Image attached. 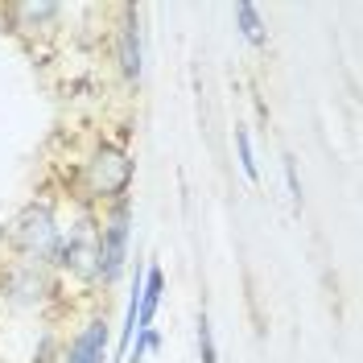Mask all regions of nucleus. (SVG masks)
<instances>
[{
    "instance_id": "f257e3e1",
    "label": "nucleus",
    "mask_w": 363,
    "mask_h": 363,
    "mask_svg": "<svg viewBox=\"0 0 363 363\" xmlns=\"http://www.w3.org/2000/svg\"><path fill=\"white\" fill-rule=\"evenodd\" d=\"M58 240H62V227L50 203H25L0 227V244L17 256V264H29V269H45L58 252Z\"/></svg>"
},
{
    "instance_id": "f03ea898",
    "label": "nucleus",
    "mask_w": 363,
    "mask_h": 363,
    "mask_svg": "<svg viewBox=\"0 0 363 363\" xmlns=\"http://www.w3.org/2000/svg\"><path fill=\"white\" fill-rule=\"evenodd\" d=\"M133 178H136V161L116 140H99L87 153V161H83V190L108 206L120 203V199H128Z\"/></svg>"
},
{
    "instance_id": "7ed1b4c3",
    "label": "nucleus",
    "mask_w": 363,
    "mask_h": 363,
    "mask_svg": "<svg viewBox=\"0 0 363 363\" xmlns=\"http://www.w3.org/2000/svg\"><path fill=\"white\" fill-rule=\"evenodd\" d=\"M128 240H133V206H128V199H120L99 219V269H95L99 285L120 281V272L128 264Z\"/></svg>"
},
{
    "instance_id": "20e7f679",
    "label": "nucleus",
    "mask_w": 363,
    "mask_h": 363,
    "mask_svg": "<svg viewBox=\"0 0 363 363\" xmlns=\"http://www.w3.org/2000/svg\"><path fill=\"white\" fill-rule=\"evenodd\" d=\"M50 264L62 269V272H70V277L95 281V269H99V223H95L91 215H83L70 231H62L58 252H54Z\"/></svg>"
},
{
    "instance_id": "39448f33",
    "label": "nucleus",
    "mask_w": 363,
    "mask_h": 363,
    "mask_svg": "<svg viewBox=\"0 0 363 363\" xmlns=\"http://www.w3.org/2000/svg\"><path fill=\"white\" fill-rule=\"evenodd\" d=\"M116 62H120V74L136 83L145 74V33H140V9L136 4H124L120 9V33H116Z\"/></svg>"
},
{
    "instance_id": "423d86ee",
    "label": "nucleus",
    "mask_w": 363,
    "mask_h": 363,
    "mask_svg": "<svg viewBox=\"0 0 363 363\" xmlns=\"http://www.w3.org/2000/svg\"><path fill=\"white\" fill-rule=\"evenodd\" d=\"M108 339H112L108 318H104V314L87 318V326L70 339L62 363H108Z\"/></svg>"
},
{
    "instance_id": "0eeeda50",
    "label": "nucleus",
    "mask_w": 363,
    "mask_h": 363,
    "mask_svg": "<svg viewBox=\"0 0 363 363\" xmlns=\"http://www.w3.org/2000/svg\"><path fill=\"white\" fill-rule=\"evenodd\" d=\"M0 289L9 301H17V306H29V301H42V269H29V264H9V277L0 281Z\"/></svg>"
},
{
    "instance_id": "6e6552de",
    "label": "nucleus",
    "mask_w": 363,
    "mask_h": 363,
    "mask_svg": "<svg viewBox=\"0 0 363 363\" xmlns=\"http://www.w3.org/2000/svg\"><path fill=\"white\" fill-rule=\"evenodd\" d=\"M161 294H165V272L161 264H145V281H140V310H136V330H149L157 318Z\"/></svg>"
},
{
    "instance_id": "1a4fd4ad",
    "label": "nucleus",
    "mask_w": 363,
    "mask_h": 363,
    "mask_svg": "<svg viewBox=\"0 0 363 363\" xmlns=\"http://www.w3.org/2000/svg\"><path fill=\"white\" fill-rule=\"evenodd\" d=\"M62 13H67V9H62V4H50V0H42V4H38V0L9 4V17L17 21V29H21V33H38L42 25H54Z\"/></svg>"
},
{
    "instance_id": "9d476101",
    "label": "nucleus",
    "mask_w": 363,
    "mask_h": 363,
    "mask_svg": "<svg viewBox=\"0 0 363 363\" xmlns=\"http://www.w3.org/2000/svg\"><path fill=\"white\" fill-rule=\"evenodd\" d=\"M235 25H240V33H244L252 45H264V42H269V29H264V21H260V9H256L252 0H240V4H235Z\"/></svg>"
},
{
    "instance_id": "9b49d317",
    "label": "nucleus",
    "mask_w": 363,
    "mask_h": 363,
    "mask_svg": "<svg viewBox=\"0 0 363 363\" xmlns=\"http://www.w3.org/2000/svg\"><path fill=\"white\" fill-rule=\"evenodd\" d=\"M235 149H240V169L248 182H260V165H256V153H252V136L248 128H235Z\"/></svg>"
},
{
    "instance_id": "f8f14e48",
    "label": "nucleus",
    "mask_w": 363,
    "mask_h": 363,
    "mask_svg": "<svg viewBox=\"0 0 363 363\" xmlns=\"http://www.w3.org/2000/svg\"><path fill=\"white\" fill-rule=\"evenodd\" d=\"M199 363H219L215 355V335H211V318L199 314Z\"/></svg>"
},
{
    "instance_id": "ddd939ff",
    "label": "nucleus",
    "mask_w": 363,
    "mask_h": 363,
    "mask_svg": "<svg viewBox=\"0 0 363 363\" xmlns=\"http://www.w3.org/2000/svg\"><path fill=\"white\" fill-rule=\"evenodd\" d=\"M281 165H285V186H289V199H294V206H301V182H297V157H294V153H285V157H281Z\"/></svg>"
}]
</instances>
